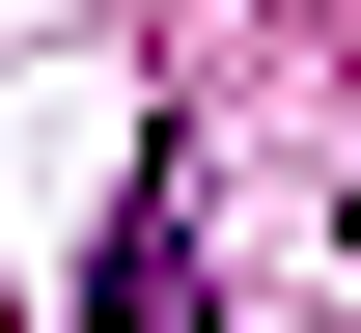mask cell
I'll list each match as a JSON object with an SVG mask.
<instances>
[{"instance_id":"obj_1","label":"cell","mask_w":361,"mask_h":333,"mask_svg":"<svg viewBox=\"0 0 361 333\" xmlns=\"http://www.w3.org/2000/svg\"><path fill=\"white\" fill-rule=\"evenodd\" d=\"M167 333H195V306H167Z\"/></svg>"}]
</instances>
